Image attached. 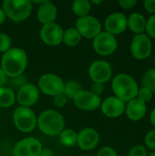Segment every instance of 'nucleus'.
Segmentation results:
<instances>
[{"mask_svg":"<svg viewBox=\"0 0 155 156\" xmlns=\"http://www.w3.org/2000/svg\"><path fill=\"white\" fill-rule=\"evenodd\" d=\"M16 101V94L10 88L0 87V107L9 108Z\"/></svg>","mask_w":155,"mask_h":156,"instance_id":"23","label":"nucleus"},{"mask_svg":"<svg viewBox=\"0 0 155 156\" xmlns=\"http://www.w3.org/2000/svg\"><path fill=\"white\" fill-rule=\"evenodd\" d=\"M89 76L95 83L104 84L108 82L112 76V68L106 60H96L89 68Z\"/></svg>","mask_w":155,"mask_h":156,"instance_id":"11","label":"nucleus"},{"mask_svg":"<svg viewBox=\"0 0 155 156\" xmlns=\"http://www.w3.org/2000/svg\"><path fill=\"white\" fill-rule=\"evenodd\" d=\"M146 35L152 39L155 38V15L151 16L146 20V27H145Z\"/></svg>","mask_w":155,"mask_h":156,"instance_id":"29","label":"nucleus"},{"mask_svg":"<svg viewBox=\"0 0 155 156\" xmlns=\"http://www.w3.org/2000/svg\"><path fill=\"white\" fill-rule=\"evenodd\" d=\"M67 103H68V98L63 93L53 97V104L58 109L65 107Z\"/></svg>","mask_w":155,"mask_h":156,"instance_id":"32","label":"nucleus"},{"mask_svg":"<svg viewBox=\"0 0 155 156\" xmlns=\"http://www.w3.org/2000/svg\"><path fill=\"white\" fill-rule=\"evenodd\" d=\"M81 36L76 27H69L63 32L62 42L69 47H76L81 40Z\"/></svg>","mask_w":155,"mask_h":156,"instance_id":"21","label":"nucleus"},{"mask_svg":"<svg viewBox=\"0 0 155 156\" xmlns=\"http://www.w3.org/2000/svg\"><path fill=\"white\" fill-rule=\"evenodd\" d=\"M43 145L34 137H26L17 142L12 151L13 156H39Z\"/></svg>","mask_w":155,"mask_h":156,"instance_id":"10","label":"nucleus"},{"mask_svg":"<svg viewBox=\"0 0 155 156\" xmlns=\"http://www.w3.org/2000/svg\"><path fill=\"white\" fill-rule=\"evenodd\" d=\"M75 27L81 37L90 39H93L102 31V25L100 21L90 15L79 17Z\"/></svg>","mask_w":155,"mask_h":156,"instance_id":"9","label":"nucleus"},{"mask_svg":"<svg viewBox=\"0 0 155 156\" xmlns=\"http://www.w3.org/2000/svg\"><path fill=\"white\" fill-rule=\"evenodd\" d=\"M38 129L46 135L56 136L65 129V121L63 116L57 111L46 110L37 117Z\"/></svg>","mask_w":155,"mask_h":156,"instance_id":"3","label":"nucleus"},{"mask_svg":"<svg viewBox=\"0 0 155 156\" xmlns=\"http://www.w3.org/2000/svg\"><path fill=\"white\" fill-rule=\"evenodd\" d=\"M146 27V19L141 13H132L128 17V28L135 35L143 34Z\"/></svg>","mask_w":155,"mask_h":156,"instance_id":"20","label":"nucleus"},{"mask_svg":"<svg viewBox=\"0 0 155 156\" xmlns=\"http://www.w3.org/2000/svg\"><path fill=\"white\" fill-rule=\"evenodd\" d=\"M102 3H103L102 0H98V1H97V0H96V1H95V0H92V1L90 2V4H94V5H100V4H102Z\"/></svg>","mask_w":155,"mask_h":156,"instance_id":"42","label":"nucleus"},{"mask_svg":"<svg viewBox=\"0 0 155 156\" xmlns=\"http://www.w3.org/2000/svg\"><path fill=\"white\" fill-rule=\"evenodd\" d=\"M128 28V17L122 12H114L107 16L104 21L106 32L115 36L123 33Z\"/></svg>","mask_w":155,"mask_h":156,"instance_id":"14","label":"nucleus"},{"mask_svg":"<svg viewBox=\"0 0 155 156\" xmlns=\"http://www.w3.org/2000/svg\"><path fill=\"white\" fill-rule=\"evenodd\" d=\"M16 99L19 106L30 108L37 102L39 99V90L35 84L26 83L17 90Z\"/></svg>","mask_w":155,"mask_h":156,"instance_id":"15","label":"nucleus"},{"mask_svg":"<svg viewBox=\"0 0 155 156\" xmlns=\"http://www.w3.org/2000/svg\"><path fill=\"white\" fill-rule=\"evenodd\" d=\"M58 16V9L54 3L50 1H46L43 5L38 6L37 17V20L42 24H49L53 23Z\"/></svg>","mask_w":155,"mask_h":156,"instance_id":"19","label":"nucleus"},{"mask_svg":"<svg viewBox=\"0 0 155 156\" xmlns=\"http://www.w3.org/2000/svg\"><path fill=\"white\" fill-rule=\"evenodd\" d=\"M83 156H88V155H83Z\"/></svg>","mask_w":155,"mask_h":156,"instance_id":"45","label":"nucleus"},{"mask_svg":"<svg viewBox=\"0 0 155 156\" xmlns=\"http://www.w3.org/2000/svg\"><path fill=\"white\" fill-rule=\"evenodd\" d=\"M96 156H118V154H117V152L113 148L110 146H105L100 149V151L98 152Z\"/></svg>","mask_w":155,"mask_h":156,"instance_id":"34","label":"nucleus"},{"mask_svg":"<svg viewBox=\"0 0 155 156\" xmlns=\"http://www.w3.org/2000/svg\"><path fill=\"white\" fill-rule=\"evenodd\" d=\"M148 156H155V151H153L151 154H148Z\"/></svg>","mask_w":155,"mask_h":156,"instance_id":"43","label":"nucleus"},{"mask_svg":"<svg viewBox=\"0 0 155 156\" xmlns=\"http://www.w3.org/2000/svg\"><path fill=\"white\" fill-rule=\"evenodd\" d=\"M142 85L143 88H146L153 92L155 91V69H148L143 76Z\"/></svg>","mask_w":155,"mask_h":156,"instance_id":"26","label":"nucleus"},{"mask_svg":"<svg viewBox=\"0 0 155 156\" xmlns=\"http://www.w3.org/2000/svg\"><path fill=\"white\" fill-rule=\"evenodd\" d=\"M32 7L30 0H5L2 5L5 16L14 22L26 20L30 16Z\"/></svg>","mask_w":155,"mask_h":156,"instance_id":"4","label":"nucleus"},{"mask_svg":"<svg viewBox=\"0 0 155 156\" xmlns=\"http://www.w3.org/2000/svg\"><path fill=\"white\" fill-rule=\"evenodd\" d=\"M12 40L9 35L5 33H0V52L5 53L11 48Z\"/></svg>","mask_w":155,"mask_h":156,"instance_id":"27","label":"nucleus"},{"mask_svg":"<svg viewBox=\"0 0 155 156\" xmlns=\"http://www.w3.org/2000/svg\"><path fill=\"white\" fill-rule=\"evenodd\" d=\"M27 66V55L20 48H11L3 53L1 69L8 78H14L23 74Z\"/></svg>","mask_w":155,"mask_h":156,"instance_id":"1","label":"nucleus"},{"mask_svg":"<svg viewBox=\"0 0 155 156\" xmlns=\"http://www.w3.org/2000/svg\"><path fill=\"white\" fill-rule=\"evenodd\" d=\"M118 4L120 5L122 8L128 10V9L133 8L137 5V1L136 0H120Z\"/></svg>","mask_w":155,"mask_h":156,"instance_id":"35","label":"nucleus"},{"mask_svg":"<svg viewBox=\"0 0 155 156\" xmlns=\"http://www.w3.org/2000/svg\"><path fill=\"white\" fill-rule=\"evenodd\" d=\"M13 122L18 131L28 133L37 127V117L30 108L18 106L13 112Z\"/></svg>","mask_w":155,"mask_h":156,"instance_id":"5","label":"nucleus"},{"mask_svg":"<svg viewBox=\"0 0 155 156\" xmlns=\"http://www.w3.org/2000/svg\"><path fill=\"white\" fill-rule=\"evenodd\" d=\"M77 140L78 133L73 129H64L59 133V142L62 145L66 147H74L75 145H77Z\"/></svg>","mask_w":155,"mask_h":156,"instance_id":"22","label":"nucleus"},{"mask_svg":"<svg viewBox=\"0 0 155 156\" xmlns=\"http://www.w3.org/2000/svg\"><path fill=\"white\" fill-rule=\"evenodd\" d=\"M37 88L44 94L54 97L63 93L64 81L57 74L46 73L38 79Z\"/></svg>","mask_w":155,"mask_h":156,"instance_id":"7","label":"nucleus"},{"mask_svg":"<svg viewBox=\"0 0 155 156\" xmlns=\"http://www.w3.org/2000/svg\"><path fill=\"white\" fill-rule=\"evenodd\" d=\"M81 85L77 80H69L67 82H64V88H63V94L69 99L73 100V98L81 90Z\"/></svg>","mask_w":155,"mask_h":156,"instance_id":"25","label":"nucleus"},{"mask_svg":"<svg viewBox=\"0 0 155 156\" xmlns=\"http://www.w3.org/2000/svg\"><path fill=\"white\" fill-rule=\"evenodd\" d=\"M71 9L73 13L79 16H86L90 14L91 9V4L89 0H75L71 5Z\"/></svg>","mask_w":155,"mask_h":156,"instance_id":"24","label":"nucleus"},{"mask_svg":"<svg viewBox=\"0 0 155 156\" xmlns=\"http://www.w3.org/2000/svg\"><path fill=\"white\" fill-rule=\"evenodd\" d=\"M150 122L153 124V126L154 127L155 129V107L152 110L151 112V115H150Z\"/></svg>","mask_w":155,"mask_h":156,"instance_id":"41","label":"nucleus"},{"mask_svg":"<svg viewBox=\"0 0 155 156\" xmlns=\"http://www.w3.org/2000/svg\"><path fill=\"white\" fill-rule=\"evenodd\" d=\"M153 64H154V69H155V58H154V59H153Z\"/></svg>","mask_w":155,"mask_h":156,"instance_id":"44","label":"nucleus"},{"mask_svg":"<svg viewBox=\"0 0 155 156\" xmlns=\"http://www.w3.org/2000/svg\"><path fill=\"white\" fill-rule=\"evenodd\" d=\"M25 84H26V78L21 74L19 76L11 78V85L14 88H16L17 90H19L22 86H24Z\"/></svg>","mask_w":155,"mask_h":156,"instance_id":"33","label":"nucleus"},{"mask_svg":"<svg viewBox=\"0 0 155 156\" xmlns=\"http://www.w3.org/2000/svg\"><path fill=\"white\" fill-rule=\"evenodd\" d=\"M100 96L92 93L90 90H81L74 98L73 102L77 108L86 112H92L99 109L101 105Z\"/></svg>","mask_w":155,"mask_h":156,"instance_id":"12","label":"nucleus"},{"mask_svg":"<svg viewBox=\"0 0 155 156\" xmlns=\"http://www.w3.org/2000/svg\"><path fill=\"white\" fill-rule=\"evenodd\" d=\"M132 56L137 60L147 59L153 51L152 39L145 34L135 35L130 44Z\"/></svg>","mask_w":155,"mask_h":156,"instance_id":"6","label":"nucleus"},{"mask_svg":"<svg viewBox=\"0 0 155 156\" xmlns=\"http://www.w3.org/2000/svg\"><path fill=\"white\" fill-rule=\"evenodd\" d=\"M92 47L97 54L107 57L112 55L117 50L118 41L115 36L106 31H101L96 37L93 38Z\"/></svg>","mask_w":155,"mask_h":156,"instance_id":"8","label":"nucleus"},{"mask_svg":"<svg viewBox=\"0 0 155 156\" xmlns=\"http://www.w3.org/2000/svg\"><path fill=\"white\" fill-rule=\"evenodd\" d=\"M125 105L126 103L118 99L117 97L111 96L101 101V105L100 108L103 115H105L107 118L115 119L124 113Z\"/></svg>","mask_w":155,"mask_h":156,"instance_id":"16","label":"nucleus"},{"mask_svg":"<svg viewBox=\"0 0 155 156\" xmlns=\"http://www.w3.org/2000/svg\"><path fill=\"white\" fill-rule=\"evenodd\" d=\"M90 91L98 96H100V94L104 91V85L101 83H95L93 82V84L91 85V90Z\"/></svg>","mask_w":155,"mask_h":156,"instance_id":"37","label":"nucleus"},{"mask_svg":"<svg viewBox=\"0 0 155 156\" xmlns=\"http://www.w3.org/2000/svg\"><path fill=\"white\" fill-rule=\"evenodd\" d=\"M5 18H6L5 14V12H4L3 8L0 7V26L4 24V22L5 21Z\"/></svg>","mask_w":155,"mask_h":156,"instance_id":"40","label":"nucleus"},{"mask_svg":"<svg viewBox=\"0 0 155 156\" xmlns=\"http://www.w3.org/2000/svg\"><path fill=\"white\" fill-rule=\"evenodd\" d=\"M6 80H7V77L0 68V87H3L6 83Z\"/></svg>","mask_w":155,"mask_h":156,"instance_id":"38","label":"nucleus"},{"mask_svg":"<svg viewBox=\"0 0 155 156\" xmlns=\"http://www.w3.org/2000/svg\"><path fill=\"white\" fill-rule=\"evenodd\" d=\"M39 156H54V154H53L52 150L45 148V149H42Z\"/></svg>","mask_w":155,"mask_h":156,"instance_id":"39","label":"nucleus"},{"mask_svg":"<svg viewBox=\"0 0 155 156\" xmlns=\"http://www.w3.org/2000/svg\"><path fill=\"white\" fill-rule=\"evenodd\" d=\"M63 28L58 24L53 22L43 25L40 29V38L48 46L56 47L62 42Z\"/></svg>","mask_w":155,"mask_h":156,"instance_id":"13","label":"nucleus"},{"mask_svg":"<svg viewBox=\"0 0 155 156\" xmlns=\"http://www.w3.org/2000/svg\"><path fill=\"white\" fill-rule=\"evenodd\" d=\"M111 89L115 97L127 103L137 97L139 86L131 75L127 73H119L111 81Z\"/></svg>","mask_w":155,"mask_h":156,"instance_id":"2","label":"nucleus"},{"mask_svg":"<svg viewBox=\"0 0 155 156\" xmlns=\"http://www.w3.org/2000/svg\"><path fill=\"white\" fill-rule=\"evenodd\" d=\"M144 144L148 149L155 151V129H153L147 133L144 138Z\"/></svg>","mask_w":155,"mask_h":156,"instance_id":"31","label":"nucleus"},{"mask_svg":"<svg viewBox=\"0 0 155 156\" xmlns=\"http://www.w3.org/2000/svg\"><path fill=\"white\" fill-rule=\"evenodd\" d=\"M143 7L149 13L155 15V0H145L143 1Z\"/></svg>","mask_w":155,"mask_h":156,"instance_id":"36","label":"nucleus"},{"mask_svg":"<svg viewBox=\"0 0 155 156\" xmlns=\"http://www.w3.org/2000/svg\"><path fill=\"white\" fill-rule=\"evenodd\" d=\"M137 99H139L140 101H142L144 103L149 102L152 99H153V91L146 89V88H139L138 93H137Z\"/></svg>","mask_w":155,"mask_h":156,"instance_id":"28","label":"nucleus"},{"mask_svg":"<svg viewBox=\"0 0 155 156\" xmlns=\"http://www.w3.org/2000/svg\"><path fill=\"white\" fill-rule=\"evenodd\" d=\"M128 156H148V153L143 144H136L130 149Z\"/></svg>","mask_w":155,"mask_h":156,"instance_id":"30","label":"nucleus"},{"mask_svg":"<svg viewBox=\"0 0 155 156\" xmlns=\"http://www.w3.org/2000/svg\"><path fill=\"white\" fill-rule=\"evenodd\" d=\"M124 112L129 120L132 122H140L144 118L147 112V105L139 99L135 98L126 103Z\"/></svg>","mask_w":155,"mask_h":156,"instance_id":"18","label":"nucleus"},{"mask_svg":"<svg viewBox=\"0 0 155 156\" xmlns=\"http://www.w3.org/2000/svg\"><path fill=\"white\" fill-rule=\"evenodd\" d=\"M100 143V134L93 128H84L78 133L77 145L83 151H90L96 148Z\"/></svg>","mask_w":155,"mask_h":156,"instance_id":"17","label":"nucleus"}]
</instances>
